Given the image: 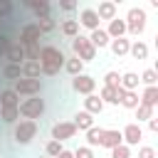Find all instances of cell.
<instances>
[{
    "instance_id": "cell-8",
    "label": "cell",
    "mask_w": 158,
    "mask_h": 158,
    "mask_svg": "<svg viewBox=\"0 0 158 158\" xmlns=\"http://www.w3.org/2000/svg\"><path fill=\"white\" fill-rule=\"evenodd\" d=\"M40 37H42V32H40V27L35 25V22H30V25H25L22 30H20V40H17V44L25 49V47H35V44H40Z\"/></svg>"
},
{
    "instance_id": "cell-3",
    "label": "cell",
    "mask_w": 158,
    "mask_h": 158,
    "mask_svg": "<svg viewBox=\"0 0 158 158\" xmlns=\"http://www.w3.org/2000/svg\"><path fill=\"white\" fill-rule=\"evenodd\" d=\"M17 111H20L22 118L35 121V118H40V116L44 114V99H40V96H27V99H22V101L17 104Z\"/></svg>"
},
{
    "instance_id": "cell-33",
    "label": "cell",
    "mask_w": 158,
    "mask_h": 158,
    "mask_svg": "<svg viewBox=\"0 0 158 158\" xmlns=\"http://www.w3.org/2000/svg\"><path fill=\"white\" fill-rule=\"evenodd\" d=\"M136 118H138V123L141 121H148V118H153V106H146V104H138L136 109Z\"/></svg>"
},
{
    "instance_id": "cell-45",
    "label": "cell",
    "mask_w": 158,
    "mask_h": 158,
    "mask_svg": "<svg viewBox=\"0 0 158 158\" xmlns=\"http://www.w3.org/2000/svg\"><path fill=\"white\" fill-rule=\"evenodd\" d=\"M57 158H74V153H72V151H67V148H64V151H62V153H59V156H57Z\"/></svg>"
},
{
    "instance_id": "cell-27",
    "label": "cell",
    "mask_w": 158,
    "mask_h": 158,
    "mask_svg": "<svg viewBox=\"0 0 158 158\" xmlns=\"http://www.w3.org/2000/svg\"><path fill=\"white\" fill-rule=\"evenodd\" d=\"M0 118L5 121V123H17L20 121V111H17V106H0Z\"/></svg>"
},
{
    "instance_id": "cell-16",
    "label": "cell",
    "mask_w": 158,
    "mask_h": 158,
    "mask_svg": "<svg viewBox=\"0 0 158 158\" xmlns=\"http://www.w3.org/2000/svg\"><path fill=\"white\" fill-rule=\"evenodd\" d=\"M123 141H121V131L118 128H104V138H101V146L104 148H116V146H121Z\"/></svg>"
},
{
    "instance_id": "cell-24",
    "label": "cell",
    "mask_w": 158,
    "mask_h": 158,
    "mask_svg": "<svg viewBox=\"0 0 158 158\" xmlns=\"http://www.w3.org/2000/svg\"><path fill=\"white\" fill-rule=\"evenodd\" d=\"M128 54L133 57V59H148V44L146 42H141V40H136V42H131V49H128Z\"/></svg>"
},
{
    "instance_id": "cell-23",
    "label": "cell",
    "mask_w": 158,
    "mask_h": 158,
    "mask_svg": "<svg viewBox=\"0 0 158 158\" xmlns=\"http://www.w3.org/2000/svg\"><path fill=\"white\" fill-rule=\"evenodd\" d=\"M74 126H77V131H89L91 126H94V116L91 114H86V111H79L77 116H74V121H72Z\"/></svg>"
},
{
    "instance_id": "cell-43",
    "label": "cell",
    "mask_w": 158,
    "mask_h": 158,
    "mask_svg": "<svg viewBox=\"0 0 158 158\" xmlns=\"http://www.w3.org/2000/svg\"><path fill=\"white\" fill-rule=\"evenodd\" d=\"M59 10L72 12V10H77V5H74V2H69V0H62V2H59Z\"/></svg>"
},
{
    "instance_id": "cell-35",
    "label": "cell",
    "mask_w": 158,
    "mask_h": 158,
    "mask_svg": "<svg viewBox=\"0 0 158 158\" xmlns=\"http://www.w3.org/2000/svg\"><path fill=\"white\" fill-rule=\"evenodd\" d=\"M138 81H143L146 86H156V81H158V72H156V69H146V72L138 77Z\"/></svg>"
},
{
    "instance_id": "cell-39",
    "label": "cell",
    "mask_w": 158,
    "mask_h": 158,
    "mask_svg": "<svg viewBox=\"0 0 158 158\" xmlns=\"http://www.w3.org/2000/svg\"><path fill=\"white\" fill-rule=\"evenodd\" d=\"M74 153V158H94V151L89 148V146H79L77 151H72Z\"/></svg>"
},
{
    "instance_id": "cell-7",
    "label": "cell",
    "mask_w": 158,
    "mask_h": 158,
    "mask_svg": "<svg viewBox=\"0 0 158 158\" xmlns=\"http://www.w3.org/2000/svg\"><path fill=\"white\" fill-rule=\"evenodd\" d=\"M49 133H52V141L64 143V141H69V138L77 136V126L72 121H57V123H52V131Z\"/></svg>"
},
{
    "instance_id": "cell-32",
    "label": "cell",
    "mask_w": 158,
    "mask_h": 158,
    "mask_svg": "<svg viewBox=\"0 0 158 158\" xmlns=\"http://www.w3.org/2000/svg\"><path fill=\"white\" fill-rule=\"evenodd\" d=\"M2 77H5V79H12V81H17V79L22 77V69H20L17 64H5V67H2Z\"/></svg>"
},
{
    "instance_id": "cell-30",
    "label": "cell",
    "mask_w": 158,
    "mask_h": 158,
    "mask_svg": "<svg viewBox=\"0 0 158 158\" xmlns=\"http://www.w3.org/2000/svg\"><path fill=\"white\" fill-rule=\"evenodd\" d=\"M17 104H20V96L12 89H2L0 91V106H17Z\"/></svg>"
},
{
    "instance_id": "cell-17",
    "label": "cell",
    "mask_w": 158,
    "mask_h": 158,
    "mask_svg": "<svg viewBox=\"0 0 158 158\" xmlns=\"http://www.w3.org/2000/svg\"><path fill=\"white\" fill-rule=\"evenodd\" d=\"M89 42H91V47L94 49H104V47H109V42H111V37L106 35V30H94L91 35H89Z\"/></svg>"
},
{
    "instance_id": "cell-15",
    "label": "cell",
    "mask_w": 158,
    "mask_h": 158,
    "mask_svg": "<svg viewBox=\"0 0 158 158\" xmlns=\"http://www.w3.org/2000/svg\"><path fill=\"white\" fill-rule=\"evenodd\" d=\"M5 59H7V64H17V67H22V62H27L25 49H22L17 42H12V44H10V49L5 52Z\"/></svg>"
},
{
    "instance_id": "cell-40",
    "label": "cell",
    "mask_w": 158,
    "mask_h": 158,
    "mask_svg": "<svg viewBox=\"0 0 158 158\" xmlns=\"http://www.w3.org/2000/svg\"><path fill=\"white\" fill-rule=\"evenodd\" d=\"M10 12H12V2L10 0H0V20L10 17Z\"/></svg>"
},
{
    "instance_id": "cell-6",
    "label": "cell",
    "mask_w": 158,
    "mask_h": 158,
    "mask_svg": "<svg viewBox=\"0 0 158 158\" xmlns=\"http://www.w3.org/2000/svg\"><path fill=\"white\" fill-rule=\"evenodd\" d=\"M12 91L17 94V96H40V91H42V79H25V77H20L17 81H15V86H12Z\"/></svg>"
},
{
    "instance_id": "cell-19",
    "label": "cell",
    "mask_w": 158,
    "mask_h": 158,
    "mask_svg": "<svg viewBox=\"0 0 158 158\" xmlns=\"http://www.w3.org/2000/svg\"><path fill=\"white\" fill-rule=\"evenodd\" d=\"M106 35H109L111 40L126 37V22H123V20H118V17H114V20L109 22V27H106Z\"/></svg>"
},
{
    "instance_id": "cell-31",
    "label": "cell",
    "mask_w": 158,
    "mask_h": 158,
    "mask_svg": "<svg viewBox=\"0 0 158 158\" xmlns=\"http://www.w3.org/2000/svg\"><path fill=\"white\" fill-rule=\"evenodd\" d=\"M138 104H141L138 91H123V94H121V106H126V109H136Z\"/></svg>"
},
{
    "instance_id": "cell-26",
    "label": "cell",
    "mask_w": 158,
    "mask_h": 158,
    "mask_svg": "<svg viewBox=\"0 0 158 158\" xmlns=\"http://www.w3.org/2000/svg\"><path fill=\"white\" fill-rule=\"evenodd\" d=\"M138 99H141V104H146V106H153V109H156V104H158V86H146V89H143V94H141Z\"/></svg>"
},
{
    "instance_id": "cell-9",
    "label": "cell",
    "mask_w": 158,
    "mask_h": 158,
    "mask_svg": "<svg viewBox=\"0 0 158 158\" xmlns=\"http://www.w3.org/2000/svg\"><path fill=\"white\" fill-rule=\"evenodd\" d=\"M72 89H74L77 94L89 96V94H94V89H96V79H94V77H89V74L72 77Z\"/></svg>"
},
{
    "instance_id": "cell-21",
    "label": "cell",
    "mask_w": 158,
    "mask_h": 158,
    "mask_svg": "<svg viewBox=\"0 0 158 158\" xmlns=\"http://www.w3.org/2000/svg\"><path fill=\"white\" fill-rule=\"evenodd\" d=\"M62 69H64L67 74H72V77H79V74H84V62L72 54L69 59H64V67H62Z\"/></svg>"
},
{
    "instance_id": "cell-13",
    "label": "cell",
    "mask_w": 158,
    "mask_h": 158,
    "mask_svg": "<svg viewBox=\"0 0 158 158\" xmlns=\"http://www.w3.org/2000/svg\"><path fill=\"white\" fill-rule=\"evenodd\" d=\"M96 15H99V20H114V17H118L116 12H118V7H116V2L114 0H104V2H99V7L94 10Z\"/></svg>"
},
{
    "instance_id": "cell-42",
    "label": "cell",
    "mask_w": 158,
    "mask_h": 158,
    "mask_svg": "<svg viewBox=\"0 0 158 158\" xmlns=\"http://www.w3.org/2000/svg\"><path fill=\"white\" fill-rule=\"evenodd\" d=\"M138 158H156V151H153L151 146H143V148L138 151Z\"/></svg>"
},
{
    "instance_id": "cell-44",
    "label": "cell",
    "mask_w": 158,
    "mask_h": 158,
    "mask_svg": "<svg viewBox=\"0 0 158 158\" xmlns=\"http://www.w3.org/2000/svg\"><path fill=\"white\" fill-rule=\"evenodd\" d=\"M148 128H151L153 133L158 131V118H156V116H153V118H148Z\"/></svg>"
},
{
    "instance_id": "cell-5",
    "label": "cell",
    "mask_w": 158,
    "mask_h": 158,
    "mask_svg": "<svg viewBox=\"0 0 158 158\" xmlns=\"http://www.w3.org/2000/svg\"><path fill=\"white\" fill-rule=\"evenodd\" d=\"M72 52H74V57H77V59H81L84 64H86V62H91V59L96 57V49L91 47L89 37H86V35H81V32L72 40Z\"/></svg>"
},
{
    "instance_id": "cell-20",
    "label": "cell",
    "mask_w": 158,
    "mask_h": 158,
    "mask_svg": "<svg viewBox=\"0 0 158 158\" xmlns=\"http://www.w3.org/2000/svg\"><path fill=\"white\" fill-rule=\"evenodd\" d=\"M109 47H111V52H114L116 57H126V54H128V49H131V40L118 37V40H111V42H109Z\"/></svg>"
},
{
    "instance_id": "cell-22",
    "label": "cell",
    "mask_w": 158,
    "mask_h": 158,
    "mask_svg": "<svg viewBox=\"0 0 158 158\" xmlns=\"http://www.w3.org/2000/svg\"><path fill=\"white\" fill-rule=\"evenodd\" d=\"M59 30H62V35H64L67 40H74V37L79 35V30H81V27H79V22H77V20H72V17H69V20H62Z\"/></svg>"
},
{
    "instance_id": "cell-10",
    "label": "cell",
    "mask_w": 158,
    "mask_h": 158,
    "mask_svg": "<svg viewBox=\"0 0 158 158\" xmlns=\"http://www.w3.org/2000/svg\"><path fill=\"white\" fill-rule=\"evenodd\" d=\"M141 138H143V128H141V123H126L123 126V131H121V141H123V146H138L141 143Z\"/></svg>"
},
{
    "instance_id": "cell-29",
    "label": "cell",
    "mask_w": 158,
    "mask_h": 158,
    "mask_svg": "<svg viewBox=\"0 0 158 158\" xmlns=\"http://www.w3.org/2000/svg\"><path fill=\"white\" fill-rule=\"evenodd\" d=\"M20 69H22V77H25V79H40V74H42L37 62H22Z\"/></svg>"
},
{
    "instance_id": "cell-41",
    "label": "cell",
    "mask_w": 158,
    "mask_h": 158,
    "mask_svg": "<svg viewBox=\"0 0 158 158\" xmlns=\"http://www.w3.org/2000/svg\"><path fill=\"white\" fill-rule=\"evenodd\" d=\"M10 44H12L10 37H7V35H0V57H5V52L10 49Z\"/></svg>"
},
{
    "instance_id": "cell-25",
    "label": "cell",
    "mask_w": 158,
    "mask_h": 158,
    "mask_svg": "<svg viewBox=\"0 0 158 158\" xmlns=\"http://www.w3.org/2000/svg\"><path fill=\"white\" fill-rule=\"evenodd\" d=\"M138 74L136 72H126V74H121V89L123 91H136L138 89Z\"/></svg>"
},
{
    "instance_id": "cell-34",
    "label": "cell",
    "mask_w": 158,
    "mask_h": 158,
    "mask_svg": "<svg viewBox=\"0 0 158 158\" xmlns=\"http://www.w3.org/2000/svg\"><path fill=\"white\" fill-rule=\"evenodd\" d=\"M62 151H64V146H62L59 141H52V138H49L47 146H44V156H49V158H57Z\"/></svg>"
},
{
    "instance_id": "cell-36",
    "label": "cell",
    "mask_w": 158,
    "mask_h": 158,
    "mask_svg": "<svg viewBox=\"0 0 158 158\" xmlns=\"http://www.w3.org/2000/svg\"><path fill=\"white\" fill-rule=\"evenodd\" d=\"M104 86H121V74L118 72H106L104 74Z\"/></svg>"
},
{
    "instance_id": "cell-11",
    "label": "cell",
    "mask_w": 158,
    "mask_h": 158,
    "mask_svg": "<svg viewBox=\"0 0 158 158\" xmlns=\"http://www.w3.org/2000/svg\"><path fill=\"white\" fill-rule=\"evenodd\" d=\"M77 22H79V27H86L89 32H94V30H99V22H101V20H99V15L94 12V7H84V10L79 12V20H77Z\"/></svg>"
},
{
    "instance_id": "cell-12",
    "label": "cell",
    "mask_w": 158,
    "mask_h": 158,
    "mask_svg": "<svg viewBox=\"0 0 158 158\" xmlns=\"http://www.w3.org/2000/svg\"><path fill=\"white\" fill-rule=\"evenodd\" d=\"M121 94H123V89H121V86H101L99 99L104 101V106H106V104L118 106V104H121Z\"/></svg>"
},
{
    "instance_id": "cell-37",
    "label": "cell",
    "mask_w": 158,
    "mask_h": 158,
    "mask_svg": "<svg viewBox=\"0 0 158 158\" xmlns=\"http://www.w3.org/2000/svg\"><path fill=\"white\" fill-rule=\"evenodd\" d=\"M35 25L40 27V32H42V35H49V32L54 30V20H52V17H42V20H37Z\"/></svg>"
},
{
    "instance_id": "cell-28",
    "label": "cell",
    "mask_w": 158,
    "mask_h": 158,
    "mask_svg": "<svg viewBox=\"0 0 158 158\" xmlns=\"http://www.w3.org/2000/svg\"><path fill=\"white\" fill-rule=\"evenodd\" d=\"M101 138H104V128H99V126H91V128L86 131V146H89V148H94V146H101Z\"/></svg>"
},
{
    "instance_id": "cell-1",
    "label": "cell",
    "mask_w": 158,
    "mask_h": 158,
    "mask_svg": "<svg viewBox=\"0 0 158 158\" xmlns=\"http://www.w3.org/2000/svg\"><path fill=\"white\" fill-rule=\"evenodd\" d=\"M64 52L54 44H47V47H40V57H37V64H40V72L47 74V77H57L59 69L64 67Z\"/></svg>"
},
{
    "instance_id": "cell-14",
    "label": "cell",
    "mask_w": 158,
    "mask_h": 158,
    "mask_svg": "<svg viewBox=\"0 0 158 158\" xmlns=\"http://www.w3.org/2000/svg\"><path fill=\"white\" fill-rule=\"evenodd\" d=\"M25 7H30V10L37 15V20L52 17V15H49V0H25Z\"/></svg>"
},
{
    "instance_id": "cell-18",
    "label": "cell",
    "mask_w": 158,
    "mask_h": 158,
    "mask_svg": "<svg viewBox=\"0 0 158 158\" xmlns=\"http://www.w3.org/2000/svg\"><path fill=\"white\" fill-rule=\"evenodd\" d=\"M84 111L91 114V116H96V114L104 111V101L99 99V94H89V96L84 99Z\"/></svg>"
},
{
    "instance_id": "cell-2",
    "label": "cell",
    "mask_w": 158,
    "mask_h": 158,
    "mask_svg": "<svg viewBox=\"0 0 158 158\" xmlns=\"http://www.w3.org/2000/svg\"><path fill=\"white\" fill-rule=\"evenodd\" d=\"M35 136H37V121L20 118V121L12 126V138H15L17 146H27V143H32Z\"/></svg>"
},
{
    "instance_id": "cell-46",
    "label": "cell",
    "mask_w": 158,
    "mask_h": 158,
    "mask_svg": "<svg viewBox=\"0 0 158 158\" xmlns=\"http://www.w3.org/2000/svg\"><path fill=\"white\" fill-rule=\"evenodd\" d=\"M40 158H49V156H40Z\"/></svg>"
},
{
    "instance_id": "cell-38",
    "label": "cell",
    "mask_w": 158,
    "mask_h": 158,
    "mask_svg": "<svg viewBox=\"0 0 158 158\" xmlns=\"http://www.w3.org/2000/svg\"><path fill=\"white\" fill-rule=\"evenodd\" d=\"M111 158H131V148L128 146H116V148H111Z\"/></svg>"
},
{
    "instance_id": "cell-4",
    "label": "cell",
    "mask_w": 158,
    "mask_h": 158,
    "mask_svg": "<svg viewBox=\"0 0 158 158\" xmlns=\"http://www.w3.org/2000/svg\"><path fill=\"white\" fill-rule=\"evenodd\" d=\"M126 32H131V35H143L146 32V22H148V15H146V10L143 7H131L128 10V15H126Z\"/></svg>"
}]
</instances>
